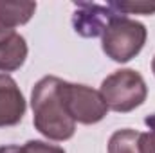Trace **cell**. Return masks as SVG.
<instances>
[{"label": "cell", "mask_w": 155, "mask_h": 153, "mask_svg": "<svg viewBox=\"0 0 155 153\" xmlns=\"http://www.w3.org/2000/svg\"><path fill=\"white\" fill-rule=\"evenodd\" d=\"M61 83L63 79L60 77L45 76L31 92L35 128L51 141H67L76 132V122L61 99Z\"/></svg>", "instance_id": "6da1fadb"}, {"label": "cell", "mask_w": 155, "mask_h": 153, "mask_svg": "<svg viewBox=\"0 0 155 153\" xmlns=\"http://www.w3.org/2000/svg\"><path fill=\"white\" fill-rule=\"evenodd\" d=\"M146 27L124 15L114 16L101 34L103 52L117 63H126L135 58L146 43Z\"/></svg>", "instance_id": "7a4b0ae2"}, {"label": "cell", "mask_w": 155, "mask_h": 153, "mask_svg": "<svg viewBox=\"0 0 155 153\" xmlns=\"http://www.w3.org/2000/svg\"><path fill=\"white\" fill-rule=\"evenodd\" d=\"M99 92L108 110L126 114L139 108L146 101L148 86L139 72L132 69H121L103 79Z\"/></svg>", "instance_id": "3957f363"}, {"label": "cell", "mask_w": 155, "mask_h": 153, "mask_svg": "<svg viewBox=\"0 0 155 153\" xmlns=\"http://www.w3.org/2000/svg\"><path fill=\"white\" fill-rule=\"evenodd\" d=\"M61 99H63V105L74 122L96 124L108 112V106H107L101 92H97L87 85L63 81L61 83Z\"/></svg>", "instance_id": "277c9868"}, {"label": "cell", "mask_w": 155, "mask_h": 153, "mask_svg": "<svg viewBox=\"0 0 155 153\" xmlns=\"http://www.w3.org/2000/svg\"><path fill=\"white\" fill-rule=\"evenodd\" d=\"M78 9L74 13L72 24L78 34L85 38H96L101 36L108 22L117 16L119 13L114 11L108 5H97V4H78Z\"/></svg>", "instance_id": "5b68a950"}, {"label": "cell", "mask_w": 155, "mask_h": 153, "mask_svg": "<svg viewBox=\"0 0 155 153\" xmlns=\"http://www.w3.org/2000/svg\"><path fill=\"white\" fill-rule=\"evenodd\" d=\"M25 108L27 105L16 81L7 74H0V128L18 124Z\"/></svg>", "instance_id": "8992f818"}, {"label": "cell", "mask_w": 155, "mask_h": 153, "mask_svg": "<svg viewBox=\"0 0 155 153\" xmlns=\"http://www.w3.org/2000/svg\"><path fill=\"white\" fill-rule=\"evenodd\" d=\"M27 58L25 38L18 33H9L0 38V70L13 72L18 70Z\"/></svg>", "instance_id": "52a82bcc"}, {"label": "cell", "mask_w": 155, "mask_h": 153, "mask_svg": "<svg viewBox=\"0 0 155 153\" xmlns=\"http://www.w3.org/2000/svg\"><path fill=\"white\" fill-rule=\"evenodd\" d=\"M35 11V2H0V36L15 33V27L27 24Z\"/></svg>", "instance_id": "ba28073f"}, {"label": "cell", "mask_w": 155, "mask_h": 153, "mask_svg": "<svg viewBox=\"0 0 155 153\" xmlns=\"http://www.w3.org/2000/svg\"><path fill=\"white\" fill-rule=\"evenodd\" d=\"M108 153H144V133L130 128L117 130L108 141Z\"/></svg>", "instance_id": "9c48e42d"}, {"label": "cell", "mask_w": 155, "mask_h": 153, "mask_svg": "<svg viewBox=\"0 0 155 153\" xmlns=\"http://www.w3.org/2000/svg\"><path fill=\"white\" fill-rule=\"evenodd\" d=\"M110 7L119 15H153L155 4L152 2H112Z\"/></svg>", "instance_id": "30bf717a"}, {"label": "cell", "mask_w": 155, "mask_h": 153, "mask_svg": "<svg viewBox=\"0 0 155 153\" xmlns=\"http://www.w3.org/2000/svg\"><path fill=\"white\" fill-rule=\"evenodd\" d=\"M24 150L25 153H65L63 148L43 142V141H27L24 144Z\"/></svg>", "instance_id": "8fae6325"}, {"label": "cell", "mask_w": 155, "mask_h": 153, "mask_svg": "<svg viewBox=\"0 0 155 153\" xmlns=\"http://www.w3.org/2000/svg\"><path fill=\"white\" fill-rule=\"evenodd\" d=\"M144 153H155V128L144 133Z\"/></svg>", "instance_id": "7c38bea8"}, {"label": "cell", "mask_w": 155, "mask_h": 153, "mask_svg": "<svg viewBox=\"0 0 155 153\" xmlns=\"http://www.w3.org/2000/svg\"><path fill=\"white\" fill-rule=\"evenodd\" d=\"M0 153H25L24 146H16V144H9V146H2Z\"/></svg>", "instance_id": "4fadbf2b"}, {"label": "cell", "mask_w": 155, "mask_h": 153, "mask_svg": "<svg viewBox=\"0 0 155 153\" xmlns=\"http://www.w3.org/2000/svg\"><path fill=\"white\" fill-rule=\"evenodd\" d=\"M152 70H153V74H155V56H153V61H152Z\"/></svg>", "instance_id": "5bb4252c"}]
</instances>
